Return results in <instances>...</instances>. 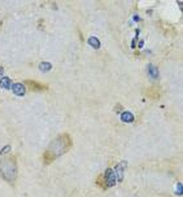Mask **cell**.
Returning a JSON list of instances; mask_svg holds the SVG:
<instances>
[{
	"label": "cell",
	"instance_id": "1",
	"mask_svg": "<svg viewBox=\"0 0 183 197\" xmlns=\"http://www.w3.org/2000/svg\"><path fill=\"white\" fill-rule=\"evenodd\" d=\"M71 144H72V141L68 134H63V135L59 136L57 139H55L51 143L50 148L44 153V162L51 163L55 158H57L59 155L63 154L65 151L69 150Z\"/></svg>",
	"mask_w": 183,
	"mask_h": 197
},
{
	"label": "cell",
	"instance_id": "2",
	"mask_svg": "<svg viewBox=\"0 0 183 197\" xmlns=\"http://www.w3.org/2000/svg\"><path fill=\"white\" fill-rule=\"evenodd\" d=\"M17 164L14 158H5L0 161V176L7 181H14L17 178Z\"/></svg>",
	"mask_w": 183,
	"mask_h": 197
},
{
	"label": "cell",
	"instance_id": "3",
	"mask_svg": "<svg viewBox=\"0 0 183 197\" xmlns=\"http://www.w3.org/2000/svg\"><path fill=\"white\" fill-rule=\"evenodd\" d=\"M116 180H117V179H116V176H115L112 169H107V170H106V174H105L106 186L112 187V186H115V184H116Z\"/></svg>",
	"mask_w": 183,
	"mask_h": 197
},
{
	"label": "cell",
	"instance_id": "4",
	"mask_svg": "<svg viewBox=\"0 0 183 197\" xmlns=\"http://www.w3.org/2000/svg\"><path fill=\"white\" fill-rule=\"evenodd\" d=\"M126 167H127V162H125V161H121V162H119V163L116 166L117 179H118L119 181H123V179H124V170Z\"/></svg>",
	"mask_w": 183,
	"mask_h": 197
},
{
	"label": "cell",
	"instance_id": "5",
	"mask_svg": "<svg viewBox=\"0 0 183 197\" xmlns=\"http://www.w3.org/2000/svg\"><path fill=\"white\" fill-rule=\"evenodd\" d=\"M11 89L14 91V94L17 95V96H24L25 93H26V88L22 84H14L13 87H11Z\"/></svg>",
	"mask_w": 183,
	"mask_h": 197
},
{
	"label": "cell",
	"instance_id": "6",
	"mask_svg": "<svg viewBox=\"0 0 183 197\" xmlns=\"http://www.w3.org/2000/svg\"><path fill=\"white\" fill-rule=\"evenodd\" d=\"M26 84H27V86L29 87V89L32 90H44L46 88V87H44V86H42V84H37V82H35V81H32V80H28V81H26Z\"/></svg>",
	"mask_w": 183,
	"mask_h": 197
},
{
	"label": "cell",
	"instance_id": "7",
	"mask_svg": "<svg viewBox=\"0 0 183 197\" xmlns=\"http://www.w3.org/2000/svg\"><path fill=\"white\" fill-rule=\"evenodd\" d=\"M148 75H151V78H153V79H157L158 78V70H157V68L155 66H153V64H150L148 66Z\"/></svg>",
	"mask_w": 183,
	"mask_h": 197
},
{
	"label": "cell",
	"instance_id": "8",
	"mask_svg": "<svg viewBox=\"0 0 183 197\" xmlns=\"http://www.w3.org/2000/svg\"><path fill=\"white\" fill-rule=\"evenodd\" d=\"M121 121L125 123H132L134 121V115L130 112H124L121 114Z\"/></svg>",
	"mask_w": 183,
	"mask_h": 197
},
{
	"label": "cell",
	"instance_id": "9",
	"mask_svg": "<svg viewBox=\"0 0 183 197\" xmlns=\"http://www.w3.org/2000/svg\"><path fill=\"white\" fill-rule=\"evenodd\" d=\"M10 86H11V80H10L9 78L4 77V78L0 79V87H1V88H4V89H9Z\"/></svg>",
	"mask_w": 183,
	"mask_h": 197
},
{
	"label": "cell",
	"instance_id": "10",
	"mask_svg": "<svg viewBox=\"0 0 183 197\" xmlns=\"http://www.w3.org/2000/svg\"><path fill=\"white\" fill-rule=\"evenodd\" d=\"M88 43L90 44V46H92L93 49H99L100 47V41L98 40L97 37H94V36H91V37H89V40H88Z\"/></svg>",
	"mask_w": 183,
	"mask_h": 197
},
{
	"label": "cell",
	"instance_id": "11",
	"mask_svg": "<svg viewBox=\"0 0 183 197\" xmlns=\"http://www.w3.org/2000/svg\"><path fill=\"white\" fill-rule=\"evenodd\" d=\"M51 69H52V64H51L50 62H42L41 64H39V70L43 71V72H47Z\"/></svg>",
	"mask_w": 183,
	"mask_h": 197
},
{
	"label": "cell",
	"instance_id": "12",
	"mask_svg": "<svg viewBox=\"0 0 183 197\" xmlns=\"http://www.w3.org/2000/svg\"><path fill=\"white\" fill-rule=\"evenodd\" d=\"M7 150H10V146H6L5 149H4V150L1 151L0 153H1V154H4V153H6V151H7Z\"/></svg>",
	"mask_w": 183,
	"mask_h": 197
},
{
	"label": "cell",
	"instance_id": "13",
	"mask_svg": "<svg viewBox=\"0 0 183 197\" xmlns=\"http://www.w3.org/2000/svg\"><path fill=\"white\" fill-rule=\"evenodd\" d=\"M2 75H4V68H2V66H0V77H1Z\"/></svg>",
	"mask_w": 183,
	"mask_h": 197
}]
</instances>
